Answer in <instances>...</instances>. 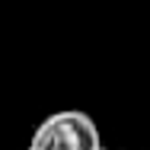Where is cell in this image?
Here are the masks:
<instances>
[{
	"mask_svg": "<svg viewBox=\"0 0 150 150\" xmlns=\"http://www.w3.org/2000/svg\"><path fill=\"white\" fill-rule=\"evenodd\" d=\"M29 150H102V137L86 112L64 109L35 128Z\"/></svg>",
	"mask_w": 150,
	"mask_h": 150,
	"instance_id": "1",
	"label": "cell"
}]
</instances>
